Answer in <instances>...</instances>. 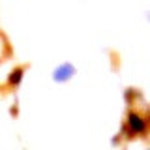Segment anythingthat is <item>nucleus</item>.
I'll return each instance as SVG.
<instances>
[{
    "label": "nucleus",
    "mask_w": 150,
    "mask_h": 150,
    "mask_svg": "<svg viewBox=\"0 0 150 150\" xmlns=\"http://www.w3.org/2000/svg\"><path fill=\"white\" fill-rule=\"evenodd\" d=\"M129 126L135 133H141V131H144V128H146V124L141 120L139 115H129Z\"/></svg>",
    "instance_id": "nucleus-1"
}]
</instances>
